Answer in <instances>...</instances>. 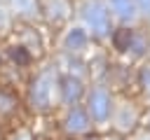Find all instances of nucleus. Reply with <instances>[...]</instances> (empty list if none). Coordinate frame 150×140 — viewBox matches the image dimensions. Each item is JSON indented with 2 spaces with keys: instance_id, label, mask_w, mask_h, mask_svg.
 <instances>
[{
  "instance_id": "f257e3e1",
  "label": "nucleus",
  "mask_w": 150,
  "mask_h": 140,
  "mask_svg": "<svg viewBox=\"0 0 150 140\" xmlns=\"http://www.w3.org/2000/svg\"><path fill=\"white\" fill-rule=\"evenodd\" d=\"M56 84H59L56 63H47V65L38 68L26 82V105L38 114L54 110V105L59 103Z\"/></svg>"
},
{
  "instance_id": "f03ea898",
  "label": "nucleus",
  "mask_w": 150,
  "mask_h": 140,
  "mask_svg": "<svg viewBox=\"0 0 150 140\" xmlns=\"http://www.w3.org/2000/svg\"><path fill=\"white\" fill-rule=\"evenodd\" d=\"M80 16H82L87 30L94 37H98V40L110 37V33H112V14H110V7L103 0H87L80 7Z\"/></svg>"
},
{
  "instance_id": "7ed1b4c3",
  "label": "nucleus",
  "mask_w": 150,
  "mask_h": 140,
  "mask_svg": "<svg viewBox=\"0 0 150 140\" xmlns=\"http://www.w3.org/2000/svg\"><path fill=\"white\" fill-rule=\"evenodd\" d=\"M87 114L96 124H105L112 117V96L103 84H96L87 93Z\"/></svg>"
},
{
  "instance_id": "20e7f679",
  "label": "nucleus",
  "mask_w": 150,
  "mask_h": 140,
  "mask_svg": "<svg viewBox=\"0 0 150 140\" xmlns=\"http://www.w3.org/2000/svg\"><path fill=\"white\" fill-rule=\"evenodd\" d=\"M84 96V84L80 77H75L73 72L68 75H59V84H56V98L61 105L70 107V105H77Z\"/></svg>"
},
{
  "instance_id": "39448f33",
  "label": "nucleus",
  "mask_w": 150,
  "mask_h": 140,
  "mask_svg": "<svg viewBox=\"0 0 150 140\" xmlns=\"http://www.w3.org/2000/svg\"><path fill=\"white\" fill-rule=\"evenodd\" d=\"M38 5H40V16L52 26H61L70 16L68 0H38Z\"/></svg>"
},
{
  "instance_id": "423d86ee",
  "label": "nucleus",
  "mask_w": 150,
  "mask_h": 140,
  "mask_svg": "<svg viewBox=\"0 0 150 140\" xmlns=\"http://www.w3.org/2000/svg\"><path fill=\"white\" fill-rule=\"evenodd\" d=\"M63 128H66L70 135H82V133H87V131L91 128V119H89L87 110L80 107V105H70L68 112H66V117H63Z\"/></svg>"
},
{
  "instance_id": "0eeeda50",
  "label": "nucleus",
  "mask_w": 150,
  "mask_h": 140,
  "mask_svg": "<svg viewBox=\"0 0 150 140\" xmlns=\"http://www.w3.org/2000/svg\"><path fill=\"white\" fill-rule=\"evenodd\" d=\"M5 56H7L9 63H12L14 68H19V70H26V68H30V65L35 63V51H33L30 47H26L21 40L9 42V44L5 47Z\"/></svg>"
},
{
  "instance_id": "6e6552de",
  "label": "nucleus",
  "mask_w": 150,
  "mask_h": 140,
  "mask_svg": "<svg viewBox=\"0 0 150 140\" xmlns=\"http://www.w3.org/2000/svg\"><path fill=\"white\" fill-rule=\"evenodd\" d=\"M63 49L68 54H82L87 47H89V30L82 28V26H70L66 33H63V40H61Z\"/></svg>"
},
{
  "instance_id": "1a4fd4ad",
  "label": "nucleus",
  "mask_w": 150,
  "mask_h": 140,
  "mask_svg": "<svg viewBox=\"0 0 150 140\" xmlns=\"http://www.w3.org/2000/svg\"><path fill=\"white\" fill-rule=\"evenodd\" d=\"M21 110V98L16 93V89L0 84V119H9Z\"/></svg>"
},
{
  "instance_id": "9d476101",
  "label": "nucleus",
  "mask_w": 150,
  "mask_h": 140,
  "mask_svg": "<svg viewBox=\"0 0 150 140\" xmlns=\"http://www.w3.org/2000/svg\"><path fill=\"white\" fill-rule=\"evenodd\" d=\"M9 9L16 21H35L40 16V5L38 0H9Z\"/></svg>"
},
{
  "instance_id": "9b49d317",
  "label": "nucleus",
  "mask_w": 150,
  "mask_h": 140,
  "mask_svg": "<svg viewBox=\"0 0 150 140\" xmlns=\"http://www.w3.org/2000/svg\"><path fill=\"white\" fill-rule=\"evenodd\" d=\"M108 7L112 9L110 14H115L122 23H127V21H131V19L136 16V5H134V0H108Z\"/></svg>"
},
{
  "instance_id": "f8f14e48",
  "label": "nucleus",
  "mask_w": 150,
  "mask_h": 140,
  "mask_svg": "<svg viewBox=\"0 0 150 140\" xmlns=\"http://www.w3.org/2000/svg\"><path fill=\"white\" fill-rule=\"evenodd\" d=\"M131 37H134V28H127V26L112 28V33H110V42H112V47L117 51H129Z\"/></svg>"
},
{
  "instance_id": "ddd939ff",
  "label": "nucleus",
  "mask_w": 150,
  "mask_h": 140,
  "mask_svg": "<svg viewBox=\"0 0 150 140\" xmlns=\"http://www.w3.org/2000/svg\"><path fill=\"white\" fill-rule=\"evenodd\" d=\"M14 23H16V19H14L12 9H9V5L0 2V37L7 35V33H12L14 30Z\"/></svg>"
},
{
  "instance_id": "4468645a",
  "label": "nucleus",
  "mask_w": 150,
  "mask_h": 140,
  "mask_svg": "<svg viewBox=\"0 0 150 140\" xmlns=\"http://www.w3.org/2000/svg\"><path fill=\"white\" fill-rule=\"evenodd\" d=\"M148 37L143 35V33H136L134 30V37H131V44H129V54H134V56H143L145 51H148Z\"/></svg>"
},
{
  "instance_id": "2eb2a0df",
  "label": "nucleus",
  "mask_w": 150,
  "mask_h": 140,
  "mask_svg": "<svg viewBox=\"0 0 150 140\" xmlns=\"http://www.w3.org/2000/svg\"><path fill=\"white\" fill-rule=\"evenodd\" d=\"M138 79H141V86H143V91L150 96V65L141 68V75H138Z\"/></svg>"
},
{
  "instance_id": "dca6fc26",
  "label": "nucleus",
  "mask_w": 150,
  "mask_h": 140,
  "mask_svg": "<svg viewBox=\"0 0 150 140\" xmlns=\"http://www.w3.org/2000/svg\"><path fill=\"white\" fill-rule=\"evenodd\" d=\"M136 12H141L143 16H150V0H134Z\"/></svg>"
},
{
  "instance_id": "f3484780",
  "label": "nucleus",
  "mask_w": 150,
  "mask_h": 140,
  "mask_svg": "<svg viewBox=\"0 0 150 140\" xmlns=\"http://www.w3.org/2000/svg\"><path fill=\"white\" fill-rule=\"evenodd\" d=\"M12 140H33V135H30L28 131H21V133H16Z\"/></svg>"
},
{
  "instance_id": "a211bd4d",
  "label": "nucleus",
  "mask_w": 150,
  "mask_h": 140,
  "mask_svg": "<svg viewBox=\"0 0 150 140\" xmlns=\"http://www.w3.org/2000/svg\"><path fill=\"white\" fill-rule=\"evenodd\" d=\"M91 140H96V138H91Z\"/></svg>"
},
{
  "instance_id": "6ab92c4d",
  "label": "nucleus",
  "mask_w": 150,
  "mask_h": 140,
  "mask_svg": "<svg viewBox=\"0 0 150 140\" xmlns=\"http://www.w3.org/2000/svg\"><path fill=\"white\" fill-rule=\"evenodd\" d=\"M0 63H2V58H0Z\"/></svg>"
}]
</instances>
